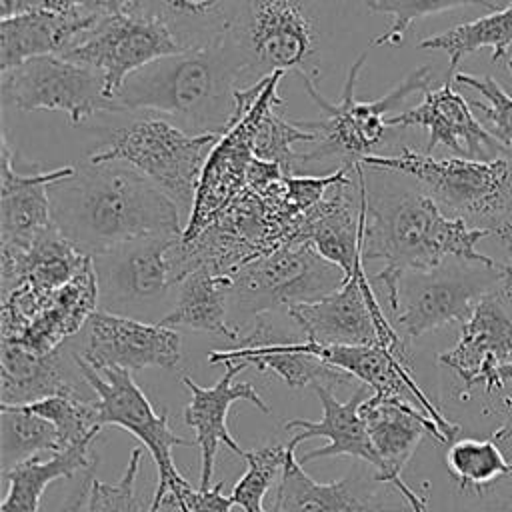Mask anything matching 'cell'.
Instances as JSON below:
<instances>
[{"instance_id": "cell-37", "label": "cell", "mask_w": 512, "mask_h": 512, "mask_svg": "<svg viewBox=\"0 0 512 512\" xmlns=\"http://www.w3.org/2000/svg\"><path fill=\"white\" fill-rule=\"evenodd\" d=\"M288 454V444H268L256 450H244L242 458L248 468L244 476L232 488V500L244 512H268L264 508V496L272 482L282 474Z\"/></svg>"}, {"instance_id": "cell-11", "label": "cell", "mask_w": 512, "mask_h": 512, "mask_svg": "<svg viewBox=\"0 0 512 512\" xmlns=\"http://www.w3.org/2000/svg\"><path fill=\"white\" fill-rule=\"evenodd\" d=\"M0 96L4 106L22 112H64L74 124L98 112H120L106 94L102 74L62 54L36 56L0 72Z\"/></svg>"}, {"instance_id": "cell-33", "label": "cell", "mask_w": 512, "mask_h": 512, "mask_svg": "<svg viewBox=\"0 0 512 512\" xmlns=\"http://www.w3.org/2000/svg\"><path fill=\"white\" fill-rule=\"evenodd\" d=\"M284 74L286 72L270 74L262 90V106L256 118L252 150L256 158L278 164L286 174H296V144H312L318 140V134L298 122H288L278 114L276 108L282 104L278 84Z\"/></svg>"}, {"instance_id": "cell-3", "label": "cell", "mask_w": 512, "mask_h": 512, "mask_svg": "<svg viewBox=\"0 0 512 512\" xmlns=\"http://www.w3.org/2000/svg\"><path fill=\"white\" fill-rule=\"evenodd\" d=\"M242 88L224 44L184 48L132 72L114 102L120 112L158 114L190 134H222L236 114Z\"/></svg>"}, {"instance_id": "cell-31", "label": "cell", "mask_w": 512, "mask_h": 512, "mask_svg": "<svg viewBox=\"0 0 512 512\" xmlns=\"http://www.w3.org/2000/svg\"><path fill=\"white\" fill-rule=\"evenodd\" d=\"M240 0H140V12L164 22L184 48L226 38Z\"/></svg>"}, {"instance_id": "cell-41", "label": "cell", "mask_w": 512, "mask_h": 512, "mask_svg": "<svg viewBox=\"0 0 512 512\" xmlns=\"http://www.w3.org/2000/svg\"><path fill=\"white\" fill-rule=\"evenodd\" d=\"M44 10H62V12H80L96 18L140 12V0H42Z\"/></svg>"}, {"instance_id": "cell-12", "label": "cell", "mask_w": 512, "mask_h": 512, "mask_svg": "<svg viewBox=\"0 0 512 512\" xmlns=\"http://www.w3.org/2000/svg\"><path fill=\"white\" fill-rule=\"evenodd\" d=\"M98 302L100 286L92 258L80 274L48 294H34L28 288L2 294L0 334L32 352L46 354L78 334L98 310Z\"/></svg>"}, {"instance_id": "cell-15", "label": "cell", "mask_w": 512, "mask_h": 512, "mask_svg": "<svg viewBox=\"0 0 512 512\" xmlns=\"http://www.w3.org/2000/svg\"><path fill=\"white\" fill-rule=\"evenodd\" d=\"M180 50L184 46L164 22L142 12H126L100 18L62 56L96 68L104 78L106 94L114 100L132 72Z\"/></svg>"}, {"instance_id": "cell-1", "label": "cell", "mask_w": 512, "mask_h": 512, "mask_svg": "<svg viewBox=\"0 0 512 512\" xmlns=\"http://www.w3.org/2000/svg\"><path fill=\"white\" fill-rule=\"evenodd\" d=\"M54 226L84 254L102 256L154 236H182L176 202L134 166L90 158L50 184Z\"/></svg>"}, {"instance_id": "cell-8", "label": "cell", "mask_w": 512, "mask_h": 512, "mask_svg": "<svg viewBox=\"0 0 512 512\" xmlns=\"http://www.w3.org/2000/svg\"><path fill=\"white\" fill-rule=\"evenodd\" d=\"M344 282V270L326 260L310 242L284 244L232 274L230 322L240 334L256 316L318 300Z\"/></svg>"}, {"instance_id": "cell-16", "label": "cell", "mask_w": 512, "mask_h": 512, "mask_svg": "<svg viewBox=\"0 0 512 512\" xmlns=\"http://www.w3.org/2000/svg\"><path fill=\"white\" fill-rule=\"evenodd\" d=\"M438 362L458 376L462 398L474 388L488 396L504 386L498 370L512 362V260L502 282L476 304L462 322L458 342L438 354Z\"/></svg>"}, {"instance_id": "cell-28", "label": "cell", "mask_w": 512, "mask_h": 512, "mask_svg": "<svg viewBox=\"0 0 512 512\" xmlns=\"http://www.w3.org/2000/svg\"><path fill=\"white\" fill-rule=\"evenodd\" d=\"M230 290L232 276L206 268L192 270L178 284L176 304L158 322L238 340L240 334L230 322Z\"/></svg>"}, {"instance_id": "cell-32", "label": "cell", "mask_w": 512, "mask_h": 512, "mask_svg": "<svg viewBox=\"0 0 512 512\" xmlns=\"http://www.w3.org/2000/svg\"><path fill=\"white\" fill-rule=\"evenodd\" d=\"M418 48L448 54L450 64L446 78H454L460 60L482 48H490L492 62H498L512 48V2L506 8H498L476 20L428 36L418 42Z\"/></svg>"}, {"instance_id": "cell-34", "label": "cell", "mask_w": 512, "mask_h": 512, "mask_svg": "<svg viewBox=\"0 0 512 512\" xmlns=\"http://www.w3.org/2000/svg\"><path fill=\"white\" fill-rule=\"evenodd\" d=\"M0 444L2 472L44 452L62 450L56 426L26 404L0 402Z\"/></svg>"}, {"instance_id": "cell-22", "label": "cell", "mask_w": 512, "mask_h": 512, "mask_svg": "<svg viewBox=\"0 0 512 512\" xmlns=\"http://www.w3.org/2000/svg\"><path fill=\"white\" fill-rule=\"evenodd\" d=\"M224 374L214 386H200L190 376H182V384L188 388L190 402L184 408V422L194 430L196 446L200 448V488H208L214 470V458L218 446L224 444L234 454L242 456L244 448L228 432V410L234 402L246 400L260 412L268 414L266 400L256 392L250 382L234 384V376L240 374L248 364L244 362H222Z\"/></svg>"}, {"instance_id": "cell-27", "label": "cell", "mask_w": 512, "mask_h": 512, "mask_svg": "<svg viewBox=\"0 0 512 512\" xmlns=\"http://www.w3.org/2000/svg\"><path fill=\"white\" fill-rule=\"evenodd\" d=\"M98 20L96 16L62 10H32L2 18L0 72L36 56L64 54Z\"/></svg>"}, {"instance_id": "cell-2", "label": "cell", "mask_w": 512, "mask_h": 512, "mask_svg": "<svg viewBox=\"0 0 512 512\" xmlns=\"http://www.w3.org/2000/svg\"><path fill=\"white\" fill-rule=\"evenodd\" d=\"M366 178V172H364ZM488 230L472 228L448 216L420 186L392 180H366V224L362 234V262L382 260L374 282L382 284L390 310L398 308L400 282L410 272H428L448 258L498 264L476 246Z\"/></svg>"}, {"instance_id": "cell-26", "label": "cell", "mask_w": 512, "mask_h": 512, "mask_svg": "<svg viewBox=\"0 0 512 512\" xmlns=\"http://www.w3.org/2000/svg\"><path fill=\"white\" fill-rule=\"evenodd\" d=\"M90 260L52 224L26 250L0 248V294L14 288L48 294L80 274Z\"/></svg>"}, {"instance_id": "cell-45", "label": "cell", "mask_w": 512, "mask_h": 512, "mask_svg": "<svg viewBox=\"0 0 512 512\" xmlns=\"http://www.w3.org/2000/svg\"><path fill=\"white\" fill-rule=\"evenodd\" d=\"M478 512H512V492L496 494Z\"/></svg>"}, {"instance_id": "cell-21", "label": "cell", "mask_w": 512, "mask_h": 512, "mask_svg": "<svg viewBox=\"0 0 512 512\" xmlns=\"http://www.w3.org/2000/svg\"><path fill=\"white\" fill-rule=\"evenodd\" d=\"M48 396H72L80 400H98L86 382L76 352L66 354L64 346L38 354L22 344L2 340L0 344V402L32 404Z\"/></svg>"}, {"instance_id": "cell-19", "label": "cell", "mask_w": 512, "mask_h": 512, "mask_svg": "<svg viewBox=\"0 0 512 512\" xmlns=\"http://www.w3.org/2000/svg\"><path fill=\"white\" fill-rule=\"evenodd\" d=\"M454 80L426 90L420 104L398 112L386 120L388 128H422L428 132L424 152L432 154L438 146L454 156L470 160H492L510 150L504 146L472 112V104L454 90Z\"/></svg>"}, {"instance_id": "cell-36", "label": "cell", "mask_w": 512, "mask_h": 512, "mask_svg": "<svg viewBox=\"0 0 512 512\" xmlns=\"http://www.w3.org/2000/svg\"><path fill=\"white\" fill-rule=\"evenodd\" d=\"M26 406L56 426L62 448L94 442L102 430L96 400L88 402L72 396H48Z\"/></svg>"}, {"instance_id": "cell-39", "label": "cell", "mask_w": 512, "mask_h": 512, "mask_svg": "<svg viewBox=\"0 0 512 512\" xmlns=\"http://www.w3.org/2000/svg\"><path fill=\"white\" fill-rule=\"evenodd\" d=\"M508 70L512 76V54L508 58ZM460 86H468L484 96V102L472 100V108H476L482 116V124L504 144L512 146V96L502 90V86L488 74L476 76L466 72H456L452 78Z\"/></svg>"}, {"instance_id": "cell-9", "label": "cell", "mask_w": 512, "mask_h": 512, "mask_svg": "<svg viewBox=\"0 0 512 512\" xmlns=\"http://www.w3.org/2000/svg\"><path fill=\"white\" fill-rule=\"evenodd\" d=\"M76 362L86 382L96 392V408L102 426H118L136 436L152 456L158 482L154 488L148 512H160L164 504L182 508V494L192 484L180 474L172 460L174 446H196V440L178 436L168 424V410L160 414L150 404L148 396L134 382L130 370L96 368L76 352Z\"/></svg>"}, {"instance_id": "cell-29", "label": "cell", "mask_w": 512, "mask_h": 512, "mask_svg": "<svg viewBox=\"0 0 512 512\" xmlns=\"http://www.w3.org/2000/svg\"><path fill=\"white\" fill-rule=\"evenodd\" d=\"M226 360L256 366L260 372L270 370L290 388H304V386H312L318 382L332 388V386L352 384L356 380L350 372H346L314 354L294 350L290 344L214 350L208 354L210 364H222Z\"/></svg>"}, {"instance_id": "cell-6", "label": "cell", "mask_w": 512, "mask_h": 512, "mask_svg": "<svg viewBox=\"0 0 512 512\" xmlns=\"http://www.w3.org/2000/svg\"><path fill=\"white\" fill-rule=\"evenodd\" d=\"M224 44L242 88L274 72L316 78L324 44L316 0H240Z\"/></svg>"}, {"instance_id": "cell-46", "label": "cell", "mask_w": 512, "mask_h": 512, "mask_svg": "<svg viewBox=\"0 0 512 512\" xmlns=\"http://www.w3.org/2000/svg\"><path fill=\"white\" fill-rule=\"evenodd\" d=\"M502 242H504V246H506V248H508V252H510V254H512V236H508V238H504V240H502Z\"/></svg>"}, {"instance_id": "cell-20", "label": "cell", "mask_w": 512, "mask_h": 512, "mask_svg": "<svg viewBox=\"0 0 512 512\" xmlns=\"http://www.w3.org/2000/svg\"><path fill=\"white\" fill-rule=\"evenodd\" d=\"M360 414L366 422L372 444L384 462V472L374 476V480L378 484L392 486L406 500L412 512H426V498L402 480V470L424 436H432L440 444L448 442L436 420L430 418L422 406L410 400L378 398L374 394L362 402Z\"/></svg>"}, {"instance_id": "cell-7", "label": "cell", "mask_w": 512, "mask_h": 512, "mask_svg": "<svg viewBox=\"0 0 512 512\" xmlns=\"http://www.w3.org/2000/svg\"><path fill=\"white\" fill-rule=\"evenodd\" d=\"M220 134H190L172 120L148 114L112 130L92 162L120 160L134 166L164 190L190 218L198 180Z\"/></svg>"}, {"instance_id": "cell-25", "label": "cell", "mask_w": 512, "mask_h": 512, "mask_svg": "<svg viewBox=\"0 0 512 512\" xmlns=\"http://www.w3.org/2000/svg\"><path fill=\"white\" fill-rule=\"evenodd\" d=\"M294 452L296 444L288 440V454L270 512H406L386 504L362 476L316 482L304 472Z\"/></svg>"}, {"instance_id": "cell-13", "label": "cell", "mask_w": 512, "mask_h": 512, "mask_svg": "<svg viewBox=\"0 0 512 512\" xmlns=\"http://www.w3.org/2000/svg\"><path fill=\"white\" fill-rule=\"evenodd\" d=\"M302 336L318 344H382L404 354V340L384 314L364 262L358 260L354 274L334 292L286 308Z\"/></svg>"}, {"instance_id": "cell-5", "label": "cell", "mask_w": 512, "mask_h": 512, "mask_svg": "<svg viewBox=\"0 0 512 512\" xmlns=\"http://www.w3.org/2000/svg\"><path fill=\"white\" fill-rule=\"evenodd\" d=\"M370 48L350 64L338 102L326 100L314 80L302 76L306 94L320 108L322 118L298 120L300 126L316 132L318 140L312 142L310 150L298 152L296 174H308L310 166L320 164H330L332 170L354 168L366 156L376 154V148L384 142L388 130L386 120L394 116L392 112H396L410 94L426 92L430 88L434 72L430 66H420L406 74L384 96L376 100H358V74L368 60Z\"/></svg>"}, {"instance_id": "cell-42", "label": "cell", "mask_w": 512, "mask_h": 512, "mask_svg": "<svg viewBox=\"0 0 512 512\" xmlns=\"http://www.w3.org/2000/svg\"><path fill=\"white\" fill-rule=\"evenodd\" d=\"M222 482L208 488H186L182 494V508L178 512H230L234 506L232 496H224Z\"/></svg>"}, {"instance_id": "cell-23", "label": "cell", "mask_w": 512, "mask_h": 512, "mask_svg": "<svg viewBox=\"0 0 512 512\" xmlns=\"http://www.w3.org/2000/svg\"><path fill=\"white\" fill-rule=\"evenodd\" d=\"M322 406V418L318 422L312 420H304V418H292L286 420V430H300L298 434H294L290 438V442H294L296 446L304 440L322 436L328 440L326 446L316 448L306 452L300 460V464L318 460V458H338V456H352L358 460H364L366 464H370L376 474L380 476L384 472V462L380 458V454L376 452L372 438L368 434L366 422L360 414V406L362 402L372 394V388L366 384H360L356 388V392L346 400L340 402L332 388L326 384H312L310 386Z\"/></svg>"}, {"instance_id": "cell-35", "label": "cell", "mask_w": 512, "mask_h": 512, "mask_svg": "<svg viewBox=\"0 0 512 512\" xmlns=\"http://www.w3.org/2000/svg\"><path fill=\"white\" fill-rule=\"evenodd\" d=\"M446 468L462 492L482 494L498 478L512 480V462L494 438L454 440L446 452Z\"/></svg>"}, {"instance_id": "cell-14", "label": "cell", "mask_w": 512, "mask_h": 512, "mask_svg": "<svg viewBox=\"0 0 512 512\" xmlns=\"http://www.w3.org/2000/svg\"><path fill=\"white\" fill-rule=\"evenodd\" d=\"M268 78L238 88L236 114L206 158L182 240H190L204 230L246 188L248 168L256 158L252 150L254 128Z\"/></svg>"}, {"instance_id": "cell-17", "label": "cell", "mask_w": 512, "mask_h": 512, "mask_svg": "<svg viewBox=\"0 0 512 512\" xmlns=\"http://www.w3.org/2000/svg\"><path fill=\"white\" fill-rule=\"evenodd\" d=\"M182 236H154L94 256L104 310L144 306L178 286L174 246Z\"/></svg>"}, {"instance_id": "cell-24", "label": "cell", "mask_w": 512, "mask_h": 512, "mask_svg": "<svg viewBox=\"0 0 512 512\" xmlns=\"http://www.w3.org/2000/svg\"><path fill=\"white\" fill-rule=\"evenodd\" d=\"M14 152L2 132V192H0V248L26 250L52 222L50 184L70 176L74 166L22 174L14 168Z\"/></svg>"}, {"instance_id": "cell-38", "label": "cell", "mask_w": 512, "mask_h": 512, "mask_svg": "<svg viewBox=\"0 0 512 512\" xmlns=\"http://www.w3.org/2000/svg\"><path fill=\"white\" fill-rule=\"evenodd\" d=\"M460 6H478L486 8L490 12L498 10V4L492 0H376L370 8L382 14H388L392 18L390 26L374 38L370 44L374 46H384V44H400L404 40L406 30L420 18L460 8Z\"/></svg>"}, {"instance_id": "cell-40", "label": "cell", "mask_w": 512, "mask_h": 512, "mask_svg": "<svg viewBox=\"0 0 512 512\" xmlns=\"http://www.w3.org/2000/svg\"><path fill=\"white\" fill-rule=\"evenodd\" d=\"M140 460L142 450L132 448L126 468L116 482H102L92 478L82 512H142L136 496Z\"/></svg>"}, {"instance_id": "cell-18", "label": "cell", "mask_w": 512, "mask_h": 512, "mask_svg": "<svg viewBox=\"0 0 512 512\" xmlns=\"http://www.w3.org/2000/svg\"><path fill=\"white\" fill-rule=\"evenodd\" d=\"M84 328L86 346L78 354L96 368L172 370L182 358L180 334L160 322L146 324L118 312L96 310Z\"/></svg>"}, {"instance_id": "cell-30", "label": "cell", "mask_w": 512, "mask_h": 512, "mask_svg": "<svg viewBox=\"0 0 512 512\" xmlns=\"http://www.w3.org/2000/svg\"><path fill=\"white\" fill-rule=\"evenodd\" d=\"M90 446L92 442H82L62 448L50 454V458L36 456L6 470L4 480L8 482V492L0 512H40V502L48 484L94 468Z\"/></svg>"}, {"instance_id": "cell-4", "label": "cell", "mask_w": 512, "mask_h": 512, "mask_svg": "<svg viewBox=\"0 0 512 512\" xmlns=\"http://www.w3.org/2000/svg\"><path fill=\"white\" fill-rule=\"evenodd\" d=\"M360 164L412 178L452 218L512 236V148L492 160L436 158L404 146L398 154H370Z\"/></svg>"}, {"instance_id": "cell-43", "label": "cell", "mask_w": 512, "mask_h": 512, "mask_svg": "<svg viewBox=\"0 0 512 512\" xmlns=\"http://www.w3.org/2000/svg\"><path fill=\"white\" fill-rule=\"evenodd\" d=\"M498 376H500V380H502L504 384H506V382H512V362L500 366ZM492 438H494L496 442H500V444L512 448V402H510V406H508V412H506L502 424L494 430Z\"/></svg>"}, {"instance_id": "cell-10", "label": "cell", "mask_w": 512, "mask_h": 512, "mask_svg": "<svg viewBox=\"0 0 512 512\" xmlns=\"http://www.w3.org/2000/svg\"><path fill=\"white\" fill-rule=\"evenodd\" d=\"M506 274V264L460 260L458 266H438L428 272H410L400 282L394 328L402 340L452 322H466L476 304L494 290Z\"/></svg>"}, {"instance_id": "cell-44", "label": "cell", "mask_w": 512, "mask_h": 512, "mask_svg": "<svg viewBox=\"0 0 512 512\" xmlns=\"http://www.w3.org/2000/svg\"><path fill=\"white\" fill-rule=\"evenodd\" d=\"M90 480H92V472L70 492V496L64 500V504L58 508V512H82L86 496H88Z\"/></svg>"}]
</instances>
